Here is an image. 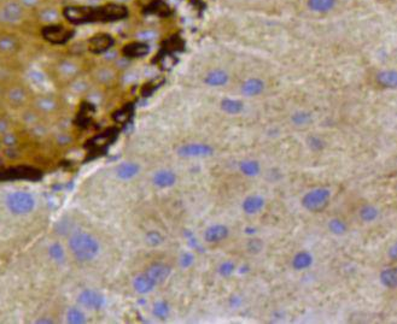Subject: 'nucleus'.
<instances>
[{"label":"nucleus","mask_w":397,"mask_h":324,"mask_svg":"<svg viewBox=\"0 0 397 324\" xmlns=\"http://www.w3.org/2000/svg\"><path fill=\"white\" fill-rule=\"evenodd\" d=\"M234 270H236V265H234L233 261L227 260V261H223V263L221 264L220 268H218V272H220L221 276L228 277L233 274Z\"/></svg>","instance_id":"42"},{"label":"nucleus","mask_w":397,"mask_h":324,"mask_svg":"<svg viewBox=\"0 0 397 324\" xmlns=\"http://www.w3.org/2000/svg\"><path fill=\"white\" fill-rule=\"evenodd\" d=\"M104 296L101 293L92 290H86L81 292L79 295V302L82 306L90 310H99L104 305Z\"/></svg>","instance_id":"12"},{"label":"nucleus","mask_w":397,"mask_h":324,"mask_svg":"<svg viewBox=\"0 0 397 324\" xmlns=\"http://www.w3.org/2000/svg\"><path fill=\"white\" fill-rule=\"evenodd\" d=\"M183 48V42L181 40V37H179L178 35H174L168 40L166 46V51L167 52H175V51H181Z\"/></svg>","instance_id":"39"},{"label":"nucleus","mask_w":397,"mask_h":324,"mask_svg":"<svg viewBox=\"0 0 397 324\" xmlns=\"http://www.w3.org/2000/svg\"><path fill=\"white\" fill-rule=\"evenodd\" d=\"M113 46V37L108 33L94 34L88 39L87 48L94 55H102L108 52Z\"/></svg>","instance_id":"9"},{"label":"nucleus","mask_w":397,"mask_h":324,"mask_svg":"<svg viewBox=\"0 0 397 324\" xmlns=\"http://www.w3.org/2000/svg\"><path fill=\"white\" fill-rule=\"evenodd\" d=\"M327 228L329 230V233L336 235V236H342V235H345L348 231V226L347 223L344 222L340 218H331L327 223Z\"/></svg>","instance_id":"32"},{"label":"nucleus","mask_w":397,"mask_h":324,"mask_svg":"<svg viewBox=\"0 0 397 324\" xmlns=\"http://www.w3.org/2000/svg\"><path fill=\"white\" fill-rule=\"evenodd\" d=\"M50 253H51V256H52V257L55 259H62V258H63V250H62V247L58 246V245H55V246L51 247Z\"/></svg>","instance_id":"48"},{"label":"nucleus","mask_w":397,"mask_h":324,"mask_svg":"<svg viewBox=\"0 0 397 324\" xmlns=\"http://www.w3.org/2000/svg\"><path fill=\"white\" fill-rule=\"evenodd\" d=\"M39 18L42 21V22L46 23V26H48V24H55L58 22L59 13L56 9H45L40 12Z\"/></svg>","instance_id":"35"},{"label":"nucleus","mask_w":397,"mask_h":324,"mask_svg":"<svg viewBox=\"0 0 397 324\" xmlns=\"http://www.w3.org/2000/svg\"><path fill=\"white\" fill-rule=\"evenodd\" d=\"M21 5L24 7V9H34L39 5L40 0H18Z\"/></svg>","instance_id":"47"},{"label":"nucleus","mask_w":397,"mask_h":324,"mask_svg":"<svg viewBox=\"0 0 397 324\" xmlns=\"http://www.w3.org/2000/svg\"><path fill=\"white\" fill-rule=\"evenodd\" d=\"M145 10L150 15H156L159 16V17H168L172 13V10H170L168 4L163 0H151L147 4V6L145 7Z\"/></svg>","instance_id":"22"},{"label":"nucleus","mask_w":397,"mask_h":324,"mask_svg":"<svg viewBox=\"0 0 397 324\" xmlns=\"http://www.w3.org/2000/svg\"><path fill=\"white\" fill-rule=\"evenodd\" d=\"M36 106L39 107V110L45 112H50L53 111V110L57 107V102L55 101V99L50 98V97H41L36 100Z\"/></svg>","instance_id":"36"},{"label":"nucleus","mask_w":397,"mask_h":324,"mask_svg":"<svg viewBox=\"0 0 397 324\" xmlns=\"http://www.w3.org/2000/svg\"><path fill=\"white\" fill-rule=\"evenodd\" d=\"M157 87H158V83L155 82V81H152V82H148V83H146V85L143 86L142 91H140V94L146 98V97H150L153 92L157 90Z\"/></svg>","instance_id":"45"},{"label":"nucleus","mask_w":397,"mask_h":324,"mask_svg":"<svg viewBox=\"0 0 397 324\" xmlns=\"http://www.w3.org/2000/svg\"><path fill=\"white\" fill-rule=\"evenodd\" d=\"M94 106L91 104V102H82L79 109V112H77L76 116V123L79 124V127L81 128H86L88 124H91L92 120L94 117Z\"/></svg>","instance_id":"20"},{"label":"nucleus","mask_w":397,"mask_h":324,"mask_svg":"<svg viewBox=\"0 0 397 324\" xmlns=\"http://www.w3.org/2000/svg\"><path fill=\"white\" fill-rule=\"evenodd\" d=\"M63 17L72 24H85L101 22L99 18V6H87V5H70L63 9Z\"/></svg>","instance_id":"2"},{"label":"nucleus","mask_w":397,"mask_h":324,"mask_svg":"<svg viewBox=\"0 0 397 324\" xmlns=\"http://www.w3.org/2000/svg\"><path fill=\"white\" fill-rule=\"evenodd\" d=\"M128 16V9L120 2H108L99 5V18L101 22H118Z\"/></svg>","instance_id":"6"},{"label":"nucleus","mask_w":397,"mask_h":324,"mask_svg":"<svg viewBox=\"0 0 397 324\" xmlns=\"http://www.w3.org/2000/svg\"><path fill=\"white\" fill-rule=\"evenodd\" d=\"M377 82L385 88H396L397 72L395 70H383L377 75Z\"/></svg>","instance_id":"25"},{"label":"nucleus","mask_w":397,"mask_h":324,"mask_svg":"<svg viewBox=\"0 0 397 324\" xmlns=\"http://www.w3.org/2000/svg\"><path fill=\"white\" fill-rule=\"evenodd\" d=\"M7 99H9L10 102H12L15 105L23 104L27 99V93L22 87L15 86V87L10 88L9 92H7Z\"/></svg>","instance_id":"33"},{"label":"nucleus","mask_w":397,"mask_h":324,"mask_svg":"<svg viewBox=\"0 0 397 324\" xmlns=\"http://www.w3.org/2000/svg\"><path fill=\"white\" fill-rule=\"evenodd\" d=\"M139 170L140 168L137 163H122L116 170V172L120 179L131 180L139 174Z\"/></svg>","instance_id":"26"},{"label":"nucleus","mask_w":397,"mask_h":324,"mask_svg":"<svg viewBox=\"0 0 397 324\" xmlns=\"http://www.w3.org/2000/svg\"><path fill=\"white\" fill-rule=\"evenodd\" d=\"M168 313H169V307L167 302L164 301L156 302L155 306H153V315L157 316V317L161 318V320H164V318L168 316Z\"/></svg>","instance_id":"41"},{"label":"nucleus","mask_w":397,"mask_h":324,"mask_svg":"<svg viewBox=\"0 0 397 324\" xmlns=\"http://www.w3.org/2000/svg\"><path fill=\"white\" fill-rule=\"evenodd\" d=\"M229 75L227 74L225 70L216 69L213 71L208 72L207 76L204 77L205 85L210 86V87H221L228 83Z\"/></svg>","instance_id":"19"},{"label":"nucleus","mask_w":397,"mask_h":324,"mask_svg":"<svg viewBox=\"0 0 397 324\" xmlns=\"http://www.w3.org/2000/svg\"><path fill=\"white\" fill-rule=\"evenodd\" d=\"M214 153V148L205 144H186L178 150V155L185 158H202L210 157Z\"/></svg>","instance_id":"10"},{"label":"nucleus","mask_w":397,"mask_h":324,"mask_svg":"<svg viewBox=\"0 0 397 324\" xmlns=\"http://www.w3.org/2000/svg\"><path fill=\"white\" fill-rule=\"evenodd\" d=\"M229 236V228L225 224H213L204 231V240L208 244H218Z\"/></svg>","instance_id":"11"},{"label":"nucleus","mask_w":397,"mask_h":324,"mask_svg":"<svg viewBox=\"0 0 397 324\" xmlns=\"http://www.w3.org/2000/svg\"><path fill=\"white\" fill-rule=\"evenodd\" d=\"M6 204L10 211L15 215H26L34 210L35 199L27 192H13L7 196Z\"/></svg>","instance_id":"4"},{"label":"nucleus","mask_w":397,"mask_h":324,"mask_svg":"<svg viewBox=\"0 0 397 324\" xmlns=\"http://www.w3.org/2000/svg\"><path fill=\"white\" fill-rule=\"evenodd\" d=\"M239 170L244 176L256 177L261 172V164L255 159H245L239 163Z\"/></svg>","instance_id":"23"},{"label":"nucleus","mask_w":397,"mask_h":324,"mask_svg":"<svg viewBox=\"0 0 397 324\" xmlns=\"http://www.w3.org/2000/svg\"><path fill=\"white\" fill-rule=\"evenodd\" d=\"M156 286H157V283L151 279L146 272L138 275L133 281L134 290H136L139 294L151 293V292L155 290Z\"/></svg>","instance_id":"17"},{"label":"nucleus","mask_w":397,"mask_h":324,"mask_svg":"<svg viewBox=\"0 0 397 324\" xmlns=\"http://www.w3.org/2000/svg\"><path fill=\"white\" fill-rule=\"evenodd\" d=\"M313 263H314V257L308 251H299L293 256L292 260H291V265L296 271H304V270L309 269Z\"/></svg>","instance_id":"15"},{"label":"nucleus","mask_w":397,"mask_h":324,"mask_svg":"<svg viewBox=\"0 0 397 324\" xmlns=\"http://www.w3.org/2000/svg\"><path fill=\"white\" fill-rule=\"evenodd\" d=\"M380 282L389 290H394L397 286V270L396 268H386L380 272Z\"/></svg>","instance_id":"29"},{"label":"nucleus","mask_w":397,"mask_h":324,"mask_svg":"<svg viewBox=\"0 0 397 324\" xmlns=\"http://www.w3.org/2000/svg\"><path fill=\"white\" fill-rule=\"evenodd\" d=\"M24 7L18 0H10L0 7V20L5 23H18L23 18Z\"/></svg>","instance_id":"8"},{"label":"nucleus","mask_w":397,"mask_h":324,"mask_svg":"<svg viewBox=\"0 0 397 324\" xmlns=\"http://www.w3.org/2000/svg\"><path fill=\"white\" fill-rule=\"evenodd\" d=\"M146 240L147 244L151 245V246H158L163 242V236L158 233V231H150L146 235Z\"/></svg>","instance_id":"44"},{"label":"nucleus","mask_w":397,"mask_h":324,"mask_svg":"<svg viewBox=\"0 0 397 324\" xmlns=\"http://www.w3.org/2000/svg\"><path fill=\"white\" fill-rule=\"evenodd\" d=\"M146 274L155 281L157 285H161L169 277L170 268L166 264L155 263L146 270Z\"/></svg>","instance_id":"18"},{"label":"nucleus","mask_w":397,"mask_h":324,"mask_svg":"<svg viewBox=\"0 0 397 324\" xmlns=\"http://www.w3.org/2000/svg\"><path fill=\"white\" fill-rule=\"evenodd\" d=\"M331 201V191L325 187L314 188L307 192L302 198L301 204L308 212H321L328 206Z\"/></svg>","instance_id":"3"},{"label":"nucleus","mask_w":397,"mask_h":324,"mask_svg":"<svg viewBox=\"0 0 397 324\" xmlns=\"http://www.w3.org/2000/svg\"><path fill=\"white\" fill-rule=\"evenodd\" d=\"M266 206V200L263 196L258 195V194H251L248 195L242 202V210L243 212L247 215H257Z\"/></svg>","instance_id":"13"},{"label":"nucleus","mask_w":397,"mask_h":324,"mask_svg":"<svg viewBox=\"0 0 397 324\" xmlns=\"http://www.w3.org/2000/svg\"><path fill=\"white\" fill-rule=\"evenodd\" d=\"M7 177H11V179H32V180H36L39 179L40 172L36 171L34 169H29V168H21V169H12L10 171H7L6 174Z\"/></svg>","instance_id":"31"},{"label":"nucleus","mask_w":397,"mask_h":324,"mask_svg":"<svg viewBox=\"0 0 397 324\" xmlns=\"http://www.w3.org/2000/svg\"><path fill=\"white\" fill-rule=\"evenodd\" d=\"M69 247L72 256L80 261H88L99 252V244L87 233H76L69 240Z\"/></svg>","instance_id":"1"},{"label":"nucleus","mask_w":397,"mask_h":324,"mask_svg":"<svg viewBox=\"0 0 397 324\" xmlns=\"http://www.w3.org/2000/svg\"><path fill=\"white\" fill-rule=\"evenodd\" d=\"M18 42L15 37L10 36V35H4L0 36V51L4 53H12L17 51Z\"/></svg>","instance_id":"34"},{"label":"nucleus","mask_w":397,"mask_h":324,"mask_svg":"<svg viewBox=\"0 0 397 324\" xmlns=\"http://www.w3.org/2000/svg\"><path fill=\"white\" fill-rule=\"evenodd\" d=\"M152 181L159 188H169L177 183V175L172 170H159L153 175Z\"/></svg>","instance_id":"16"},{"label":"nucleus","mask_w":397,"mask_h":324,"mask_svg":"<svg viewBox=\"0 0 397 324\" xmlns=\"http://www.w3.org/2000/svg\"><path fill=\"white\" fill-rule=\"evenodd\" d=\"M150 51V46L145 41H132L123 46L122 56L126 58L134 59L145 57Z\"/></svg>","instance_id":"14"},{"label":"nucleus","mask_w":397,"mask_h":324,"mask_svg":"<svg viewBox=\"0 0 397 324\" xmlns=\"http://www.w3.org/2000/svg\"><path fill=\"white\" fill-rule=\"evenodd\" d=\"M336 1L337 0H308V6L314 12L326 13L333 9Z\"/></svg>","instance_id":"30"},{"label":"nucleus","mask_w":397,"mask_h":324,"mask_svg":"<svg viewBox=\"0 0 397 324\" xmlns=\"http://www.w3.org/2000/svg\"><path fill=\"white\" fill-rule=\"evenodd\" d=\"M42 35L47 41L56 45H62L68 42L74 36V29L68 28L63 24H48L42 31Z\"/></svg>","instance_id":"5"},{"label":"nucleus","mask_w":397,"mask_h":324,"mask_svg":"<svg viewBox=\"0 0 397 324\" xmlns=\"http://www.w3.org/2000/svg\"><path fill=\"white\" fill-rule=\"evenodd\" d=\"M264 91V82L260 78L251 77L242 85V93L247 97L260 96Z\"/></svg>","instance_id":"21"},{"label":"nucleus","mask_w":397,"mask_h":324,"mask_svg":"<svg viewBox=\"0 0 397 324\" xmlns=\"http://www.w3.org/2000/svg\"><path fill=\"white\" fill-rule=\"evenodd\" d=\"M125 1H127V0H116V2H120V4H122Z\"/></svg>","instance_id":"50"},{"label":"nucleus","mask_w":397,"mask_h":324,"mask_svg":"<svg viewBox=\"0 0 397 324\" xmlns=\"http://www.w3.org/2000/svg\"><path fill=\"white\" fill-rule=\"evenodd\" d=\"M388 257L391 259V260H396L397 258V246L396 245H393L388 251Z\"/></svg>","instance_id":"49"},{"label":"nucleus","mask_w":397,"mask_h":324,"mask_svg":"<svg viewBox=\"0 0 397 324\" xmlns=\"http://www.w3.org/2000/svg\"><path fill=\"white\" fill-rule=\"evenodd\" d=\"M307 141H308V146H309V148H312L313 151H321V150H324V147H325V141H324L321 137L315 136V135L308 137Z\"/></svg>","instance_id":"43"},{"label":"nucleus","mask_w":397,"mask_h":324,"mask_svg":"<svg viewBox=\"0 0 397 324\" xmlns=\"http://www.w3.org/2000/svg\"><path fill=\"white\" fill-rule=\"evenodd\" d=\"M310 121H312V116H310L309 112L306 111L296 112L292 116V122L296 126H307Z\"/></svg>","instance_id":"40"},{"label":"nucleus","mask_w":397,"mask_h":324,"mask_svg":"<svg viewBox=\"0 0 397 324\" xmlns=\"http://www.w3.org/2000/svg\"><path fill=\"white\" fill-rule=\"evenodd\" d=\"M379 215H380L379 209L371 204L363 205V206H361L360 210H359V217H360V220L364 223L374 222V221L378 220Z\"/></svg>","instance_id":"24"},{"label":"nucleus","mask_w":397,"mask_h":324,"mask_svg":"<svg viewBox=\"0 0 397 324\" xmlns=\"http://www.w3.org/2000/svg\"><path fill=\"white\" fill-rule=\"evenodd\" d=\"M67 320H68L69 323H83L85 322V315L81 310L76 309V307H72L68 311V315H67Z\"/></svg>","instance_id":"38"},{"label":"nucleus","mask_w":397,"mask_h":324,"mask_svg":"<svg viewBox=\"0 0 397 324\" xmlns=\"http://www.w3.org/2000/svg\"><path fill=\"white\" fill-rule=\"evenodd\" d=\"M247 251L248 253L250 255H258L261 253V251L263 250V242H262L261 239H256V237H253V239H249L247 242Z\"/></svg>","instance_id":"37"},{"label":"nucleus","mask_w":397,"mask_h":324,"mask_svg":"<svg viewBox=\"0 0 397 324\" xmlns=\"http://www.w3.org/2000/svg\"><path fill=\"white\" fill-rule=\"evenodd\" d=\"M221 109L228 115H239L244 110V102L238 99L225 98L221 101Z\"/></svg>","instance_id":"28"},{"label":"nucleus","mask_w":397,"mask_h":324,"mask_svg":"<svg viewBox=\"0 0 397 324\" xmlns=\"http://www.w3.org/2000/svg\"><path fill=\"white\" fill-rule=\"evenodd\" d=\"M180 263H181L182 268H188V266L192 265L193 256L191 255V253H183L182 257H181V260H180Z\"/></svg>","instance_id":"46"},{"label":"nucleus","mask_w":397,"mask_h":324,"mask_svg":"<svg viewBox=\"0 0 397 324\" xmlns=\"http://www.w3.org/2000/svg\"><path fill=\"white\" fill-rule=\"evenodd\" d=\"M134 113V106L133 104H127L122 106L121 109L116 110L112 113V120L115 123L118 124H126L132 118Z\"/></svg>","instance_id":"27"},{"label":"nucleus","mask_w":397,"mask_h":324,"mask_svg":"<svg viewBox=\"0 0 397 324\" xmlns=\"http://www.w3.org/2000/svg\"><path fill=\"white\" fill-rule=\"evenodd\" d=\"M118 136V129L109 128L107 130L102 131L94 137H92L90 141L87 142L88 150L92 152H103L108 146H110Z\"/></svg>","instance_id":"7"}]
</instances>
